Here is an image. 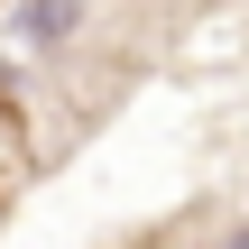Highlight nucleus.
<instances>
[{"label":"nucleus","mask_w":249,"mask_h":249,"mask_svg":"<svg viewBox=\"0 0 249 249\" xmlns=\"http://www.w3.org/2000/svg\"><path fill=\"white\" fill-rule=\"evenodd\" d=\"M28 176H37V120H28L18 83H0V213L28 194Z\"/></svg>","instance_id":"obj_1"},{"label":"nucleus","mask_w":249,"mask_h":249,"mask_svg":"<svg viewBox=\"0 0 249 249\" xmlns=\"http://www.w3.org/2000/svg\"><path fill=\"white\" fill-rule=\"evenodd\" d=\"M74 18H83V0H18V37L46 55V46H65L74 37Z\"/></svg>","instance_id":"obj_2"}]
</instances>
